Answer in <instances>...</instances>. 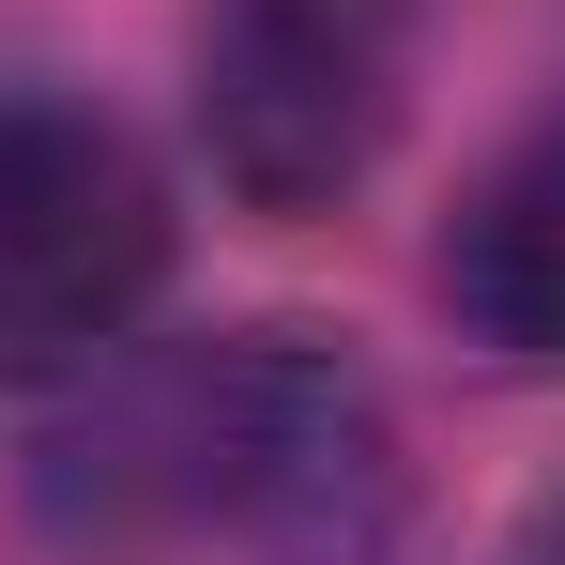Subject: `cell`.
<instances>
[{"label":"cell","instance_id":"7a4b0ae2","mask_svg":"<svg viewBox=\"0 0 565 565\" xmlns=\"http://www.w3.org/2000/svg\"><path fill=\"white\" fill-rule=\"evenodd\" d=\"M184 260L169 169L93 93H0V397L93 382Z\"/></svg>","mask_w":565,"mask_h":565},{"label":"cell","instance_id":"3957f363","mask_svg":"<svg viewBox=\"0 0 565 565\" xmlns=\"http://www.w3.org/2000/svg\"><path fill=\"white\" fill-rule=\"evenodd\" d=\"M428 0H214L199 15V153L245 214H337L397 153Z\"/></svg>","mask_w":565,"mask_h":565},{"label":"cell","instance_id":"277c9868","mask_svg":"<svg viewBox=\"0 0 565 565\" xmlns=\"http://www.w3.org/2000/svg\"><path fill=\"white\" fill-rule=\"evenodd\" d=\"M444 306L489 352L565 367V122H535L520 153H489V184L444 214Z\"/></svg>","mask_w":565,"mask_h":565},{"label":"cell","instance_id":"6da1fadb","mask_svg":"<svg viewBox=\"0 0 565 565\" xmlns=\"http://www.w3.org/2000/svg\"><path fill=\"white\" fill-rule=\"evenodd\" d=\"M46 520L107 565H382L397 428L352 352L245 321L107 382L46 444Z\"/></svg>","mask_w":565,"mask_h":565},{"label":"cell","instance_id":"5b68a950","mask_svg":"<svg viewBox=\"0 0 565 565\" xmlns=\"http://www.w3.org/2000/svg\"><path fill=\"white\" fill-rule=\"evenodd\" d=\"M504 565H565V489H551V504H535V535H520V551H504Z\"/></svg>","mask_w":565,"mask_h":565}]
</instances>
